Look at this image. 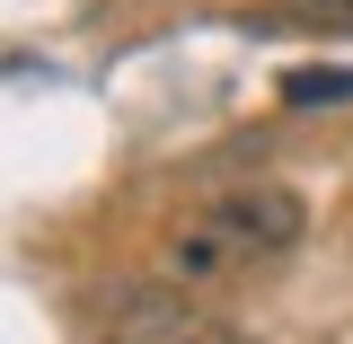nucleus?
Instances as JSON below:
<instances>
[{
    "instance_id": "f257e3e1",
    "label": "nucleus",
    "mask_w": 353,
    "mask_h": 344,
    "mask_svg": "<svg viewBox=\"0 0 353 344\" xmlns=\"http://www.w3.org/2000/svg\"><path fill=\"white\" fill-rule=\"evenodd\" d=\"M212 212L239 230V247H248V256H274V247H292V239H301V194H292V185H239V194H221Z\"/></svg>"
},
{
    "instance_id": "f03ea898",
    "label": "nucleus",
    "mask_w": 353,
    "mask_h": 344,
    "mask_svg": "<svg viewBox=\"0 0 353 344\" xmlns=\"http://www.w3.org/2000/svg\"><path fill=\"white\" fill-rule=\"evenodd\" d=\"M239 256H248V247H239V230H230L221 212L185 221V230L168 239V274H176V283H221V274H230Z\"/></svg>"
},
{
    "instance_id": "7ed1b4c3",
    "label": "nucleus",
    "mask_w": 353,
    "mask_h": 344,
    "mask_svg": "<svg viewBox=\"0 0 353 344\" xmlns=\"http://www.w3.org/2000/svg\"><path fill=\"white\" fill-rule=\"evenodd\" d=\"M336 97H353V71H336V62L283 71V106H336Z\"/></svg>"
},
{
    "instance_id": "20e7f679",
    "label": "nucleus",
    "mask_w": 353,
    "mask_h": 344,
    "mask_svg": "<svg viewBox=\"0 0 353 344\" xmlns=\"http://www.w3.org/2000/svg\"><path fill=\"white\" fill-rule=\"evenodd\" d=\"M301 18H353V0H292Z\"/></svg>"
},
{
    "instance_id": "39448f33",
    "label": "nucleus",
    "mask_w": 353,
    "mask_h": 344,
    "mask_svg": "<svg viewBox=\"0 0 353 344\" xmlns=\"http://www.w3.org/2000/svg\"><path fill=\"white\" fill-rule=\"evenodd\" d=\"M185 344H239V336H185Z\"/></svg>"
}]
</instances>
